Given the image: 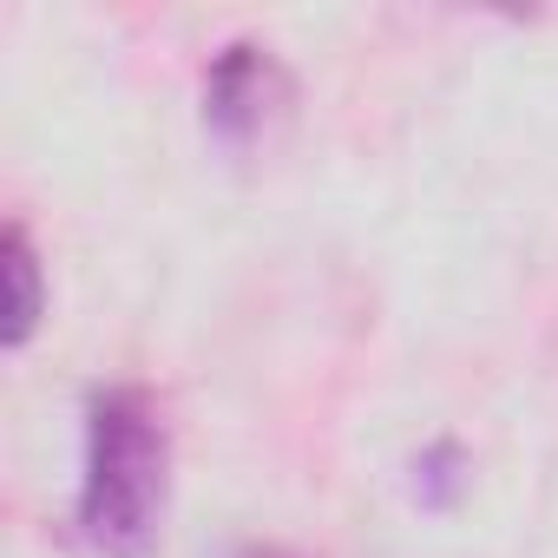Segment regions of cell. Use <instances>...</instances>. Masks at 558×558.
Here are the masks:
<instances>
[{
  "label": "cell",
  "instance_id": "obj_4",
  "mask_svg": "<svg viewBox=\"0 0 558 558\" xmlns=\"http://www.w3.org/2000/svg\"><path fill=\"white\" fill-rule=\"evenodd\" d=\"M466 460H460V447H427L421 460H414V493H421V506H453L460 499V486H466V473H460Z\"/></svg>",
  "mask_w": 558,
  "mask_h": 558
},
{
  "label": "cell",
  "instance_id": "obj_2",
  "mask_svg": "<svg viewBox=\"0 0 558 558\" xmlns=\"http://www.w3.org/2000/svg\"><path fill=\"white\" fill-rule=\"evenodd\" d=\"M290 112V73L269 60V47H223L204 73V125L217 145L250 151L256 138H269V125Z\"/></svg>",
  "mask_w": 558,
  "mask_h": 558
},
{
  "label": "cell",
  "instance_id": "obj_1",
  "mask_svg": "<svg viewBox=\"0 0 558 558\" xmlns=\"http://www.w3.org/2000/svg\"><path fill=\"white\" fill-rule=\"evenodd\" d=\"M171 506V434L145 388H99L86 401L80 532L99 558H158Z\"/></svg>",
  "mask_w": 558,
  "mask_h": 558
},
{
  "label": "cell",
  "instance_id": "obj_5",
  "mask_svg": "<svg viewBox=\"0 0 558 558\" xmlns=\"http://www.w3.org/2000/svg\"><path fill=\"white\" fill-rule=\"evenodd\" d=\"M236 558H296V551H276V545H243Z\"/></svg>",
  "mask_w": 558,
  "mask_h": 558
},
{
  "label": "cell",
  "instance_id": "obj_3",
  "mask_svg": "<svg viewBox=\"0 0 558 558\" xmlns=\"http://www.w3.org/2000/svg\"><path fill=\"white\" fill-rule=\"evenodd\" d=\"M0 276H8V329H0V342H8L14 355L34 342L40 316H47V283H40V256L27 243L21 223H8V236H0Z\"/></svg>",
  "mask_w": 558,
  "mask_h": 558
}]
</instances>
